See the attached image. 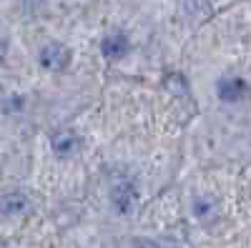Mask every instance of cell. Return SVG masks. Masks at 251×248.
I'll use <instances>...</instances> for the list:
<instances>
[{
    "label": "cell",
    "mask_w": 251,
    "mask_h": 248,
    "mask_svg": "<svg viewBox=\"0 0 251 248\" xmlns=\"http://www.w3.org/2000/svg\"><path fill=\"white\" fill-rule=\"evenodd\" d=\"M111 201H113V208L123 216L133 213V208L138 205V188L131 178H116L111 185Z\"/></svg>",
    "instance_id": "cell-1"
},
{
    "label": "cell",
    "mask_w": 251,
    "mask_h": 248,
    "mask_svg": "<svg viewBox=\"0 0 251 248\" xmlns=\"http://www.w3.org/2000/svg\"><path fill=\"white\" fill-rule=\"evenodd\" d=\"M128 50H131V40L123 33H111V35L103 38V43H100V53L108 60H121V58L128 55Z\"/></svg>",
    "instance_id": "cell-2"
},
{
    "label": "cell",
    "mask_w": 251,
    "mask_h": 248,
    "mask_svg": "<svg viewBox=\"0 0 251 248\" xmlns=\"http://www.w3.org/2000/svg\"><path fill=\"white\" fill-rule=\"evenodd\" d=\"M246 93H249V88L241 78H224L216 86V95L224 103H239L241 98H246Z\"/></svg>",
    "instance_id": "cell-3"
},
{
    "label": "cell",
    "mask_w": 251,
    "mask_h": 248,
    "mask_svg": "<svg viewBox=\"0 0 251 248\" xmlns=\"http://www.w3.org/2000/svg\"><path fill=\"white\" fill-rule=\"evenodd\" d=\"M38 58H40V63H43V68L58 70V68H63V63H66L68 53H66V48H63L60 43H46L43 48H40Z\"/></svg>",
    "instance_id": "cell-4"
},
{
    "label": "cell",
    "mask_w": 251,
    "mask_h": 248,
    "mask_svg": "<svg viewBox=\"0 0 251 248\" xmlns=\"http://www.w3.org/2000/svg\"><path fill=\"white\" fill-rule=\"evenodd\" d=\"M30 208V198L23 191H10L3 196V213L5 216H23Z\"/></svg>",
    "instance_id": "cell-5"
},
{
    "label": "cell",
    "mask_w": 251,
    "mask_h": 248,
    "mask_svg": "<svg viewBox=\"0 0 251 248\" xmlns=\"http://www.w3.org/2000/svg\"><path fill=\"white\" fill-rule=\"evenodd\" d=\"M75 148H78V135H75L73 131H58V133L53 135V151H55L60 158L71 156Z\"/></svg>",
    "instance_id": "cell-6"
},
{
    "label": "cell",
    "mask_w": 251,
    "mask_h": 248,
    "mask_svg": "<svg viewBox=\"0 0 251 248\" xmlns=\"http://www.w3.org/2000/svg\"><path fill=\"white\" fill-rule=\"evenodd\" d=\"M194 216H196L199 221H211V218L216 216V203H214L211 198H206V196L196 198V201H194Z\"/></svg>",
    "instance_id": "cell-7"
},
{
    "label": "cell",
    "mask_w": 251,
    "mask_h": 248,
    "mask_svg": "<svg viewBox=\"0 0 251 248\" xmlns=\"http://www.w3.org/2000/svg\"><path fill=\"white\" fill-rule=\"evenodd\" d=\"M166 88H169V90H174L176 95L181 93V95H186V80L181 78V75H166Z\"/></svg>",
    "instance_id": "cell-8"
},
{
    "label": "cell",
    "mask_w": 251,
    "mask_h": 248,
    "mask_svg": "<svg viewBox=\"0 0 251 248\" xmlns=\"http://www.w3.org/2000/svg\"><path fill=\"white\" fill-rule=\"evenodd\" d=\"M186 10L196 15V13H206V5H203V0H186Z\"/></svg>",
    "instance_id": "cell-9"
},
{
    "label": "cell",
    "mask_w": 251,
    "mask_h": 248,
    "mask_svg": "<svg viewBox=\"0 0 251 248\" xmlns=\"http://www.w3.org/2000/svg\"><path fill=\"white\" fill-rule=\"evenodd\" d=\"M153 246H156V243H153ZM156 248H178V246H171V243H158Z\"/></svg>",
    "instance_id": "cell-10"
}]
</instances>
